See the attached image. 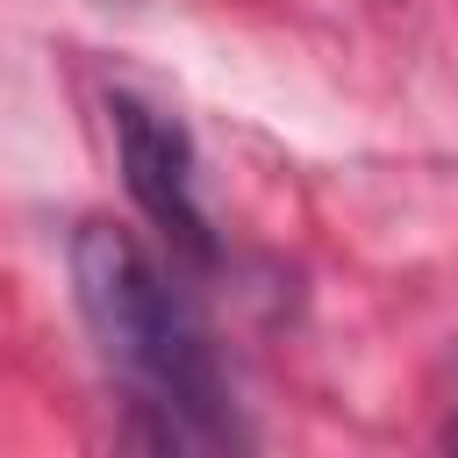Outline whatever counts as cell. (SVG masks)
<instances>
[{"instance_id":"7a4b0ae2","label":"cell","mask_w":458,"mask_h":458,"mask_svg":"<svg viewBox=\"0 0 458 458\" xmlns=\"http://www.w3.org/2000/svg\"><path fill=\"white\" fill-rule=\"evenodd\" d=\"M107 129H114V157L129 179V200L143 208V222L186 258V265H215V229L200 208V165H193V136L179 114H165L143 93H107Z\"/></svg>"},{"instance_id":"6da1fadb","label":"cell","mask_w":458,"mask_h":458,"mask_svg":"<svg viewBox=\"0 0 458 458\" xmlns=\"http://www.w3.org/2000/svg\"><path fill=\"white\" fill-rule=\"evenodd\" d=\"M72 293H79V315H86L107 372L129 386V408L143 415V444H157V451L243 444L208 329L193 322V308L165 279V265L122 222L72 229Z\"/></svg>"}]
</instances>
